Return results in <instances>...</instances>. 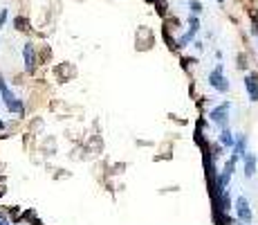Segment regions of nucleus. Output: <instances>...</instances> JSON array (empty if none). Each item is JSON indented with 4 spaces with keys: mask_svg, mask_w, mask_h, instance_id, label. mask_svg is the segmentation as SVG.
I'll return each instance as SVG.
<instances>
[{
    "mask_svg": "<svg viewBox=\"0 0 258 225\" xmlns=\"http://www.w3.org/2000/svg\"><path fill=\"white\" fill-rule=\"evenodd\" d=\"M252 32H254V34H256V36H258V21H254V27H252Z\"/></svg>",
    "mask_w": 258,
    "mask_h": 225,
    "instance_id": "dca6fc26",
    "label": "nucleus"
},
{
    "mask_svg": "<svg viewBox=\"0 0 258 225\" xmlns=\"http://www.w3.org/2000/svg\"><path fill=\"white\" fill-rule=\"evenodd\" d=\"M206 79H209V86L213 88L216 92H220V95H225V92L229 90V79L225 77V65H222V63H218L216 68L211 70Z\"/></svg>",
    "mask_w": 258,
    "mask_h": 225,
    "instance_id": "f03ea898",
    "label": "nucleus"
},
{
    "mask_svg": "<svg viewBox=\"0 0 258 225\" xmlns=\"http://www.w3.org/2000/svg\"><path fill=\"white\" fill-rule=\"evenodd\" d=\"M189 9H191V14H193V16H200L202 11H205V7H202L200 0H191V2H189Z\"/></svg>",
    "mask_w": 258,
    "mask_h": 225,
    "instance_id": "9b49d317",
    "label": "nucleus"
},
{
    "mask_svg": "<svg viewBox=\"0 0 258 225\" xmlns=\"http://www.w3.org/2000/svg\"><path fill=\"white\" fill-rule=\"evenodd\" d=\"M0 99L5 102L7 111L9 112H16V115H25V106H23V102L18 99L14 92H11V88L7 86L5 77H0Z\"/></svg>",
    "mask_w": 258,
    "mask_h": 225,
    "instance_id": "f257e3e1",
    "label": "nucleus"
},
{
    "mask_svg": "<svg viewBox=\"0 0 258 225\" xmlns=\"http://www.w3.org/2000/svg\"><path fill=\"white\" fill-rule=\"evenodd\" d=\"M0 225H9V221H7L2 214H0Z\"/></svg>",
    "mask_w": 258,
    "mask_h": 225,
    "instance_id": "f3484780",
    "label": "nucleus"
},
{
    "mask_svg": "<svg viewBox=\"0 0 258 225\" xmlns=\"http://www.w3.org/2000/svg\"><path fill=\"white\" fill-rule=\"evenodd\" d=\"M232 207L236 209V216H238V221H240V223L249 225V223H252V221H254L252 207H249V200L245 198V196H238V198H236V203H233Z\"/></svg>",
    "mask_w": 258,
    "mask_h": 225,
    "instance_id": "20e7f679",
    "label": "nucleus"
},
{
    "mask_svg": "<svg viewBox=\"0 0 258 225\" xmlns=\"http://www.w3.org/2000/svg\"><path fill=\"white\" fill-rule=\"evenodd\" d=\"M7 18H9V11H7V9H2V11H0V27H5Z\"/></svg>",
    "mask_w": 258,
    "mask_h": 225,
    "instance_id": "4468645a",
    "label": "nucleus"
},
{
    "mask_svg": "<svg viewBox=\"0 0 258 225\" xmlns=\"http://www.w3.org/2000/svg\"><path fill=\"white\" fill-rule=\"evenodd\" d=\"M23 59H25V70L27 72H34V68H36V52H34L32 43L23 45Z\"/></svg>",
    "mask_w": 258,
    "mask_h": 225,
    "instance_id": "0eeeda50",
    "label": "nucleus"
},
{
    "mask_svg": "<svg viewBox=\"0 0 258 225\" xmlns=\"http://www.w3.org/2000/svg\"><path fill=\"white\" fill-rule=\"evenodd\" d=\"M216 2H220V5H222V2H225V0H216Z\"/></svg>",
    "mask_w": 258,
    "mask_h": 225,
    "instance_id": "a211bd4d",
    "label": "nucleus"
},
{
    "mask_svg": "<svg viewBox=\"0 0 258 225\" xmlns=\"http://www.w3.org/2000/svg\"><path fill=\"white\" fill-rule=\"evenodd\" d=\"M193 41H195V34L186 32L184 36H180L178 41H175V48H178V50H184V48H189V45L193 43Z\"/></svg>",
    "mask_w": 258,
    "mask_h": 225,
    "instance_id": "9d476101",
    "label": "nucleus"
},
{
    "mask_svg": "<svg viewBox=\"0 0 258 225\" xmlns=\"http://www.w3.org/2000/svg\"><path fill=\"white\" fill-rule=\"evenodd\" d=\"M193 45H195V50H198V52H202V50H205V43H202V41H193Z\"/></svg>",
    "mask_w": 258,
    "mask_h": 225,
    "instance_id": "2eb2a0df",
    "label": "nucleus"
},
{
    "mask_svg": "<svg viewBox=\"0 0 258 225\" xmlns=\"http://www.w3.org/2000/svg\"><path fill=\"white\" fill-rule=\"evenodd\" d=\"M229 111H232V104L222 102L220 106H216V108H211L209 111V119L216 124L218 129H225L227 124H229Z\"/></svg>",
    "mask_w": 258,
    "mask_h": 225,
    "instance_id": "7ed1b4c3",
    "label": "nucleus"
},
{
    "mask_svg": "<svg viewBox=\"0 0 258 225\" xmlns=\"http://www.w3.org/2000/svg\"><path fill=\"white\" fill-rule=\"evenodd\" d=\"M233 140H236V138H233V133H232L229 129H227V126H225V129H220V138H218V144L225 146V149H232V146H233Z\"/></svg>",
    "mask_w": 258,
    "mask_h": 225,
    "instance_id": "1a4fd4ad",
    "label": "nucleus"
},
{
    "mask_svg": "<svg viewBox=\"0 0 258 225\" xmlns=\"http://www.w3.org/2000/svg\"><path fill=\"white\" fill-rule=\"evenodd\" d=\"M240 160H242V173H245V178H254L256 167H258V156L256 153H245Z\"/></svg>",
    "mask_w": 258,
    "mask_h": 225,
    "instance_id": "423d86ee",
    "label": "nucleus"
},
{
    "mask_svg": "<svg viewBox=\"0 0 258 225\" xmlns=\"http://www.w3.org/2000/svg\"><path fill=\"white\" fill-rule=\"evenodd\" d=\"M189 32H191V34H198V32H200V21H198V16H193V14L189 16Z\"/></svg>",
    "mask_w": 258,
    "mask_h": 225,
    "instance_id": "f8f14e48",
    "label": "nucleus"
},
{
    "mask_svg": "<svg viewBox=\"0 0 258 225\" xmlns=\"http://www.w3.org/2000/svg\"><path fill=\"white\" fill-rule=\"evenodd\" d=\"M245 90H247V97H249V102L256 104L258 102V75L256 72H249V75H245Z\"/></svg>",
    "mask_w": 258,
    "mask_h": 225,
    "instance_id": "39448f33",
    "label": "nucleus"
},
{
    "mask_svg": "<svg viewBox=\"0 0 258 225\" xmlns=\"http://www.w3.org/2000/svg\"><path fill=\"white\" fill-rule=\"evenodd\" d=\"M233 138H236V140H233V146H232L233 156L242 158L245 153H247V135H245V133H236Z\"/></svg>",
    "mask_w": 258,
    "mask_h": 225,
    "instance_id": "6e6552de",
    "label": "nucleus"
},
{
    "mask_svg": "<svg viewBox=\"0 0 258 225\" xmlns=\"http://www.w3.org/2000/svg\"><path fill=\"white\" fill-rule=\"evenodd\" d=\"M14 25H16V29H27V21L25 18H21V16L14 21Z\"/></svg>",
    "mask_w": 258,
    "mask_h": 225,
    "instance_id": "ddd939ff",
    "label": "nucleus"
}]
</instances>
